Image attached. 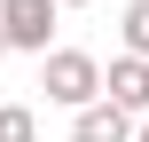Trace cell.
<instances>
[{"mask_svg": "<svg viewBox=\"0 0 149 142\" xmlns=\"http://www.w3.org/2000/svg\"><path fill=\"white\" fill-rule=\"evenodd\" d=\"M141 126H134V111L126 103H86V111H71V142H134Z\"/></svg>", "mask_w": 149, "mask_h": 142, "instance_id": "3", "label": "cell"}, {"mask_svg": "<svg viewBox=\"0 0 149 142\" xmlns=\"http://www.w3.org/2000/svg\"><path fill=\"white\" fill-rule=\"evenodd\" d=\"M134 142H149V126H141V134H134Z\"/></svg>", "mask_w": 149, "mask_h": 142, "instance_id": "9", "label": "cell"}, {"mask_svg": "<svg viewBox=\"0 0 149 142\" xmlns=\"http://www.w3.org/2000/svg\"><path fill=\"white\" fill-rule=\"evenodd\" d=\"M0 142H39V119L24 103H0Z\"/></svg>", "mask_w": 149, "mask_h": 142, "instance_id": "5", "label": "cell"}, {"mask_svg": "<svg viewBox=\"0 0 149 142\" xmlns=\"http://www.w3.org/2000/svg\"><path fill=\"white\" fill-rule=\"evenodd\" d=\"M55 16H63V0H0V24H8V40H16L24 55H47Z\"/></svg>", "mask_w": 149, "mask_h": 142, "instance_id": "2", "label": "cell"}, {"mask_svg": "<svg viewBox=\"0 0 149 142\" xmlns=\"http://www.w3.org/2000/svg\"><path fill=\"white\" fill-rule=\"evenodd\" d=\"M8 47H16V40H8V24H0V63H8Z\"/></svg>", "mask_w": 149, "mask_h": 142, "instance_id": "7", "label": "cell"}, {"mask_svg": "<svg viewBox=\"0 0 149 142\" xmlns=\"http://www.w3.org/2000/svg\"><path fill=\"white\" fill-rule=\"evenodd\" d=\"M63 8H86V0H63Z\"/></svg>", "mask_w": 149, "mask_h": 142, "instance_id": "8", "label": "cell"}, {"mask_svg": "<svg viewBox=\"0 0 149 142\" xmlns=\"http://www.w3.org/2000/svg\"><path fill=\"white\" fill-rule=\"evenodd\" d=\"M126 47H134V55H149V0H134V8H126Z\"/></svg>", "mask_w": 149, "mask_h": 142, "instance_id": "6", "label": "cell"}, {"mask_svg": "<svg viewBox=\"0 0 149 142\" xmlns=\"http://www.w3.org/2000/svg\"><path fill=\"white\" fill-rule=\"evenodd\" d=\"M39 87H47V103L86 111V103H102V63H94L86 47H47V55H39Z\"/></svg>", "mask_w": 149, "mask_h": 142, "instance_id": "1", "label": "cell"}, {"mask_svg": "<svg viewBox=\"0 0 149 142\" xmlns=\"http://www.w3.org/2000/svg\"><path fill=\"white\" fill-rule=\"evenodd\" d=\"M102 95H110V103H126L134 119H149V55H134V47H126V55L102 71Z\"/></svg>", "mask_w": 149, "mask_h": 142, "instance_id": "4", "label": "cell"}]
</instances>
